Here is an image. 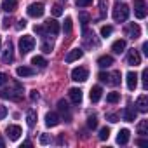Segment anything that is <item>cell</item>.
Wrapping results in <instances>:
<instances>
[{
  "mask_svg": "<svg viewBox=\"0 0 148 148\" xmlns=\"http://www.w3.org/2000/svg\"><path fill=\"white\" fill-rule=\"evenodd\" d=\"M87 127H89V129H96V127H98V119H96V115H89V117H87Z\"/></svg>",
  "mask_w": 148,
  "mask_h": 148,
  "instance_id": "29",
  "label": "cell"
},
{
  "mask_svg": "<svg viewBox=\"0 0 148 148\" xmlns=\"http://www.w3.org/2000/svg\"><path fill=\"white\" fill-rule=\"evenodd\" d=\"M106 120L115 124V122H119V115H115V113H108V115H106Z\"/></svg>",
  "mask_w": 148,
  "mask_h": 148,
  "instance_id": "42",
  "label": "cell"
},
{
  "mask_svg": "<svg viewBox=\"0 0 148 148\" xmlns=\"http://www.w3.org/2000/svg\"><path fill=\"white\" fill-rule=\"evenodd\" d=\"M84 56V51L82 49H71L68 54H66V58H64V61L66 63H73V61H77V59H80Z\"/></svg>",
  "mask_w": 148,
  "mask_h": 148,
  "instance_id": "12",
  "label": "cell"
},
{
  "mask_svg": "<svg viewBox=\"0 0 148 148\" xmlns=\"http://www.w3.org/2000/svg\"><path fill=\"white\" fill-rule=\"evenodd\" d=\"M124 49H125V40H115L113 42V45H112V51L115 52V54H120V52H124Z\"/></svg>",
  "mask_w": 148,
  "mask_h": 148,
  "instance_id": "24",
  "label": "cell"
},
{
  "mask_svg": "<svg viewBox=\"0 0 148 148\" xmlns=\"http://www.w3.org/2000/svg\"><path fill=\"white\" fill-rule=\"evenodd\" d=\"M5 132H7L9 139L16 141V139H18V138L21 136V127H19V125H9V127L5 129Z\"/></svg>",
  "mask_w": 148,
  "mask_h": 148,
  "instance_id": "16",
  "label": "cell"
},
{
  "mask_svg": "<svg viewBox=\"0 0 148 148\" xmlns=\"http://www.w3.org/2000/svg\"><path fill=\"white\" fill-rule=\"evenodd\" d=\"M106 84H110V86H119V84H120V71L108 73V80H106Z\"/></svg>",
  "mask_w": 148,
  "mask_h": 148,
  "instance_id": "23",
  "label": "cell"
},
{
  "mask_svg": "<svg viewBox=\"0 0 148 148\" xmlns=\"http://www.w3.org/2000/svg\"><path fill=\"white\" fill-rule=\"evenodd\" d=\"M44 12H45V7H44L42 2H33V4H30L28 9H26V14H28L30 18H35V19H37V18H42Z\"/></svg>",
  "mask_w": 148,
  "mask_h": 148,
  "instance_id": "4",
  "label": "cell"
},
{
  "mask_svg": "<svg viewBox=\"0 0 148 148\" xmlns=\"http://www.w3.org/2000/svg\"><path fill=\"white\" fill-rule=\"evenodd\" d=\"M106 9H108V0H99V14H101V18L106 16Z\"/></svg>",
  "mask_w": 148,
  "mask_h": 148,
  "instance_id": "30",
  "label": "cell"
},
{
  "mask_svg": "<svg viewBox=\"0 0 148 148\" xmlns=\"http://www.w3.org/2000/svg\"><path fill=\"white\" fill-rule=\"evenodd\" d=\"M112 64H113V58L108 56V54H105V56H101V58L98 59V66H99V68H108V66H112Z\"/></svg>",
  "mask_w": 148,
  "mask_h": 148,
  "instance_id": "21",
  "label": "cell"
},
{
  "mask_svg": "<svg viewBox=\"0 0 148 148\" xmlns=\"http://www.w3.org/2000/svg\"><path fill=\"white\" fill-rule=\"evenodd\" d=\"M25 26H26V21H25V19L18 21V30H21V28H25Z\"/></svg>",
  "mask_w": 148,
  "mask_h": 148,
  "instance_id": "46",
  "label": "cell"
},
{
  "mask_svg": "<svg viewBox=\"0 0 148 148\" xmlns=\"http://www.w3.org/2000/svg\"><path fill=\"white\" fill-rule=\"evenodd\" d=\"M52 14H54L56 18H58V16H61V14H63V7H61L59 4H56V5L52 7Z\"/></svg>",
  "mask_w": 148,
  "mask_h": 148,
  "instance_id": "38",
  "label": "cell"
},
{
  "mask_svg": "<svg viewBox=\"0 0 148 148\" xmlns=\"http://www.w3.org/2000/svg\"><path fill=\"white\" fill-rule=\"evenodd\" d=\"M26 122H28L30 127H33V125L37 124V112H35V110H28V113H26Z\"/></svg>",
  "mask_w": 148,
  "mask_h": 148,
  "instance_id": "27",
  "label": "cell"
},
{
  "mask_svg": "<svg viewBox=\"0 0 148 148\" xmlns=\"http://www.w3.org/2000/svg\"><path fill=\"white\" fill-rule=\"evenodd\" d=\"M12 59H14V54H12V44L9 42V44H7V49H5L4 54H2V63H4V64H9Z\"/></svg>",
  "mask_w": 148,
  "mask_h": 148,
  "instance_id": "17",
  "label": "cell"
},
{
  "mask_svg": "<svg viewBox=\"0 0 148 148\" xmlns=\"http://www.w3.org/2000/svg\"><path fill=\"white\" fill-rule=\"evenodd\" d=\"M30 99H32V101H37V99H38V92H37V91H32V92H30Z\"/></svg>",
  "mask_w": 148,
  "mask_h": 148,
  "instance_id": "45",
  "label": "cell"
},
{
  "mask_svg": "<svg viewBox=\"0 0 148 148\" xmlns=\"http://www.w3.org/2000/svg\"><path fill=\"white\" fill-rule=\"evenodd\" d=\"M40 143H42V145H49V143H51V136L45 134V132L40 134Z\"/></svg>",
  "mask_w": 148,
  "mask_h": 148,
  "instance_id": "41",
  "label": "cell"
},
{
  "mask_svg": "<svg viewBox=\"0 0 148 148\" xmlns=\"http://www.w3.org/2000/svg\"><path fill=\"white\" fill-rule=\"evenodd\" d=\"M33 47H35V38L32 37V35H23L21 38H19V52L25 56V54H28L30 51H33Z\"/></svg>",
  "mask_w": 148,
  "mask_h": 148,
  "instance_id": "3",
  "label": "cell"
},
{
  "mask_svg": "<svg viewBox=\"0 0 148 148\" xmlns=\"http://www.w3.org/2000/svg\"><path fill=\"white\" fill-rule=\"evenodd\" d=\"M129 18V7L125 4H115L113 7V19L117 23H124Z\"/></svg>",
  "mask_w": 148,
  "mask_h": 148,
  "instance_id": "2",
  "label": "cell"
},
{
  "mask_svg": "<svg viewBox=\"0 0 148 148\" xmlns=\"http://www.w3.org/2000/svg\"><path fill=\"white\" fill-rule=\"evenodd\" d=\"M143 52L148 56V42H145V44H143Z\"/></svg>",
  "mask_w": 148,
  "mask_h": 148,
  "instance_id": "47",
  "label": "cell"
},
{
  "mask_svg": "<svg viewBox=\"0 0 148 148\" xmlns=\"http://www.w3.org/2000/svg\"><path fill=\"white\" fill-rule=\"evenodd\" d=\"M136 145H139V146H145V145H146V141H145V139H138V141H136Z\"/></svg>",
  "mask_w": 148,
  "mask_h": 148,
  "instance_id": "48",
  "label": "cell"
},
{
  "mask_svg": "<svg viewBox=\"0 0 148 148\" xmlns=\"http://www.w3.org/2000/svg\"><path fill=\"white\" fill-rule=\"evenodd\" d=\"M59 115L56 113V112H49L47 115H45V125L47 127H56L58 124H59Z\"/></svg>",
  "mask_w": 148,
  "mask_h": 148,
  "instance_id": "13",
  "label": "cell"
},
{
  "mask_svg": "<svg viewBox=\"0 0 148 148\" xmlns=\"http://www.w3.org/2000/svg\"><path fill=\"white\" fill-rule=\"evenodd\" d=\"M87 79H89V71H87V68L77 66V68L71 70V80H75V82H86Z\"/></svg>",
  "mask_w": 148,
  "mask_h": 148,
  "instance_id": "5",
  "label": "cell"
},
{
  "mask_svg": "<svg viewBox=\"0 0 148 148\" xmlns=\"http://www.w3.org/2000/svg\"><path fill=\"white\" fill-rule=\"evenodd\" d=\"M75 4H77V7H87L92 4V0H77Z\"/></svg>",
  "mask_w": 148,
  "mask_h": 148,
  "instance_id": "40",
  "label": "cell"
},
{
  "mask_svg": "<svg viewBox=\"0 0 148 148\" xmlns=\"http://www.w3.org/2000/svg\"><path fill=\"white\" fill-rule=\"evenodd\" d=\"M134 16L138 19H145L146 18V4H145V0H134Z\"/></svg>",
  "mask_w": 148,
  "mask_h": 148,
  "instance_id": "7",
  "label": "cell"
},
{
  "mask_svg": "<svg viewBox=\"0 0 148 148\" xmlns=\"http://www.w3.org/2000/svg\"><path fill=\"white\" fill-rule=\"evenodd\" d=\"M127 63H129L131 66L141 64V56H139V52H138L136 49H131V51L127 52Z\"/></svg>",
  "mask_w": 148,
  "mask_h": 148,
  "instance_id": "10",
  "label": "cell"
},
{
  "mask_svg": "<svg viewBox=\"0 0 148 148\" xmlns=\"http://www.w3.org/2000/svg\"><path fill=\"white\" fill-rule=\"evenodd\" d=\"M63 30H64V33H71V30H73L71 18H66V19H64V26H63Z\"/></svg>",
  "mask_w": 148,
  "mask_h": 148,
  "instance_id": "31",
  "label": "cell"
},
{
  "mask_svg": "<svg viewBox=\"0 0 148 148\" xmlns=\"http://www.w3.org/2000/svg\"><path fill=\"white\" fill-rule=\"evenodd\" d=\"M54 49V45H52V42H49V40H45L44 44H42V51L45 52V54H51V51Z\"/></svg>",
  "mask_w": 148,
  "mask_h": 148,
  "instance_id": "33",
  "label": "cell"
},
{
  "mask_svg": "<svg viewBox=\"0 0 148 148\" xmlns=\"http://www.w3.org/2000/svg\"><path fill=\"white\" fill-rule=\"evenodd\" d=\"M108 138H110V129H108V127H103V129L99 131V139H101V141H106Z\"/></svg>",
  "mask_w": 148,
  "mask_h": 148,
  "instance_id": "35",
  "label": "cell"
},
{
  "mask_svg": "<svg viewBox=\"0 0 148 148\" xmlns=\"http://www.w3.org/2000/svg\"><path fill=\"white\" fill-rule=\"evenodd\" d=\"M0 47H2V38H0Z\"/></svg>",
  "mask_w": 148,
  "mask_h": 148,
  "instance_id": "50",
  "label": "cell"
},
{
  "mask_svg": "<svg viewBox=\"0 0 148 148\" xmlns=\"http://www.w3.org/2000/svg\"><path fill=\"white\" fill-rule=\"evenodd\" d=\"M58 110H59L61 113H66V117H68V120H70V106H68V103H66L64 99H59V101H58Z\"/></svg>",
  "mask_w": 148,
  "mask_h": 148,
  "instance_id": "25",
  "label": "cell"
},
{
  "mask_svg": "<svg viewBox=\"0 0 148 148\" xmlns=\"http://www.w3.org/2000/svg\"><path fill=\"white\" fill-rule=\"evenodd\" d=\"M5 115H7V108L5 106H0V120L5 119Z\"/></svg>",
  "mask_w": 148,
  "mask_h": 148,
  "instance_id": "44",
  "label": "cell"
},
{
  "mask_svg": "<svg viewBox=\"0 0 148 148\" xmlns=\"http://www.w3.org/2000/svg\"><path fill=\"white\" fill-rule=\"evenodd\" d=\"M32 64H35L38 68H45L47 66V59L42 58V56H35V58H32Z\"/></svg>",
  "mask_w": 148,
  "mask_h": 148,
  "instance_id": "26",
  "label": "cell"
},
{
  "mask_svg": "<svg viewBox=\"0 0 148 148\" xmlns=\"http://www.w3.org/2000/svg\"><path fill=\"white\" fill-rule=\"evenodd\" d=\"M122 119H124L125 122H134V120H136V108H132V106L124 108V110H122Z\"/></svg>",
  "mask_w": 148,
  "mask_h": 148,
  "instance_id": "15",
  "label": "cell"
},
{
  "mask_svg": "<svg viewBox=\"0 0 148 148\" xmlns=\"http://www.w3.org/2000/svg\"><path fill=\"white\" fill-rule=\"evenodd\" d=\"M4 146H5V141H4L2 136H0V148H4Z\"/></svg>",
  "mask_w": 148,
  "mask_h": 148,
  "instance_id": "49",
  "label": "cell"
},
{
  "mask_svg": "<svg viewBox=\"0 0 148 148\" xmlns=\"http://www.w3.org/2000/svg\"><path fill=\"white\" fill-rule=\"evenodd\" d=\"M16 9H18V0H4L2 11H5V12H14Z\"/></svg>",
  "mask_w": 148,
  "mask_h": 148,
  "instance_id": "19",
  "label": "cell"
},
{
  "mask_svg": "<svg viewBox=\"0 0 148 148\" xmlns=\"http://www.w3.org/2000/svg\"><path fill=\"white\" fill-rule=\"evenodd\" d=\"M129 136H131L129 129H120V131H119V134H117V143H119V145H127Z\"/></svg>",
  "mask_w": 148,
  "mask_h": 148,
  "instance_id": "18",
  "label": "cell"
},
{
  "mask_svg": "<svg viewBox=\"0 0 148 148\" xmlns=\"http://www.w3.org/2000/svg\"><path fill=\"white\" fill-rule=\"evenodd\" d=\"M119 99H120V94H119V92H110V94L106 96V101H108V103H117Z\"/></svg>",
  "mask_w": 148,
  "mask_h": 148,
  "instance_id": "34",
  "label": "cell"
},
{
  "mask_svg": "<svg viewBox=\"0 0 148 148\" xmlns=\"http://www.w3.org/2000/svg\"><path fill=\"white\" fill-rule=\"evenodd\" d=\"M136 112H141V113L148 112V96L146 94H141L136 99Z\"/></svg>",
  "mask_w": 148,
  "mask_h": 148,
  "instance_id": "9",
  "label": "cell"
},
{
  "mask_svg": "<svg viewBox=\"0 0 148 148\" xmlns=\"http://www.w3.org/2000/svg\"><path fill=\"white\" fill-rule=\"evenodd\" d=\"M125 82H127V89L129 91H134L138 87V75L134 71H129L127 75H125Z\"/></svg>",
  "mask_w": 148,
  "mask_h": 148,
  "instance_id": "14",
  "label": "cell"
},
{
  "mask_svg": "<svg viewBox=\"0 0 148 148\" xmlns=\"http://www.w3.org/2000/svg\"><path fill=\"white\" fill-rule=\"evenodd\" d=\"M125 35H127L129 38H132V40L139 38V37H141V28H139V25H138V23H129V25L125 26Z\"/></svg>",
  "mask_w": 148,
  "mask_h": 148,
  "instance_id": "6",
  "label": "cell"
},
{
  "mask_svg": "<svg viewBox=\"0 0 148 148\" xmlns=\"http://www.w3.org/2000/svg\"><path fill=\"white\" fill-rule=\"evenodd\" d=\"M68 96H70L71 103H75V105L82 103V91H80L79 87H71V89L68 91Z\"/></svg>",
  "mask_w": 148,
  "mask_h": 148,
  "instance_id": "11",
  "label": "cell"
},
{
  "mask_svg": "<svg viewBox=\"0 0 148 148\" xmlns=\"http://www.w3.org/2000/svg\"><path fill=\"white\" fill-rule=\"evenodd\" d=\"M138 134H141V136L148 134V120H141L138 124Z\"/></svg>",
  "mask_w": 148,
  "mask_h": 148,
  "instance_id": "28",
  "label": "cell"
},
{
  "mask_svg": "<svg viewBox=\"0 0 148 148\" xmlns=\"http://www.w3.org/2000/svg\"><path fill=\"white\" fill-rule=\"evenodd\" d=\"M141 77H143V87L148 89V70H146V68L143 70V75H141Z\"/></svg>",
  "mask_w": 148,
  "mask_h": 148,
  "instance_id": "39",
  "label": "cell"
},
{
  "mask_svg": "<svg viewBox=\"0 0 148 148\" xmlns=\"http://www.w3.org/2000/svg\"><path fill=\"white\" fill-rule=\"evenodd\" d=\"M44 33H51V35H58L59 33V25H58V21L56 19H49V21H45V25H44Z\"/></svg>",
  "mask_w": 148,
  "mask_h": 148,
  "instance_id": "8",
  "label": "cell"
},
{
  "mask_svg": "<svg viewBox=\"0 0 148 148\" xmlns=\"http://www.w3.org/2000/svg\"><path fill=\"white\" fill-rule=\"evenodd\" d=\"M16 73H18L19 77H32V75H35V70L30 68V66H19L16 70Z\"/></svg>",
  "mask_w": 148,
  "mask_h": 148,
  "instance_id": "22",
  "label": "cell"
},
{
  "mask_svg": "<svg viewBox=\"0 0 148 148\" xmlns=\"http://www.w3.org/2000/svg\"><path fill=\"white\" fill-rule=\"evenodd\" d=\"M89 96H91V101H92V103H98V101L101 99V96H103V89H101L99 86H94V87L91 89V94H89Z\"/></svg>",
  "mask_w": 148,
  "mask_h": 148,
  "instance_id": "20",
  "label": "cell"
},
{
  "mask_svg": "<svg viewBox=\"0 0 148 148\" xmlns=\"http://www.w3.org/2000/svg\"><path fill=\"white\" fill-rule=\"evenodd\" d=\"M80 23H82V26H84V28H86V26H87V23H89V14H87V12H84V11L80 12Z\"/></svg>",
  "mask_w": 148,
  "mask_h": 148,
  "instance_id": "36",
  "label": "cell"
},
{
  "mask_svg": "<svg viewBox=\"0 0 148 148\" xmlns=\"http://www.w3.org/2000/svg\"><path fill=\"white\" fill-rule=\"evenodd\" d=\"M112 32H113V28H112L110 25H105V26L101 28V37H105V38H108V37L112 35Z\"/></svg>",
  "mask_w": 148,
  "mask_h": 148,
  "instance_id": "32",
  "label": "cell"
},
{
  "mask_svg": "<svg viewBox=\"0 0 148 148\" xmlns=\"http://www.w3.org/2000/svg\"><path fill=\"white\" fill-rule=\"evenodd\" d=\"M0 98L19 101L23 98V86L19 82H14V89H4V91H0Z\"/></svg>",
  "mask_w": 148,
  "mask_h": 148,
  "instance_id": "1",
  "label": "cell"
},
{
  "mask_svg": "<svg viewBox=\"0 0 148 148\" xmlns=\"http://www.w3.org/2000/svg\"><path fill=\"white\" fill-rule=\"evenodd\" d=\"M7 82H9V77H7V73L0 71V87H2V86H5Z\"/></svg>",
  "mask_w": 148,
  "mask_h": 148,
  "instance_id": "37",
  "label": "cell"
},
{
  "mask_svg": "<svg viewBox=\"0 0 148 148\" xmlns=\"http://www.w3.org/2000/svg\"><path fill=\"white\" fill-rule=\"evenodd\" d=\"M98 79H99L101 82H106V80H108V73H105V71H101V73H99V75H98Z\"/></svg>",
  "mask_w": 148,
  "mask_h": 148,
  "instance_id": "43",
  "label": "cell"
}]
</instances>
